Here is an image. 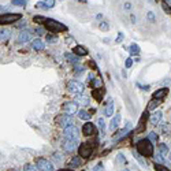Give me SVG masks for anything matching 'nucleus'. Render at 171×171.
I'll use <instances>...</instances> for the list:
<instances>
[{
  "instance_id": "51",
  "label": "nucleus",
  "mask_w": 171,
  "mask_h": 171,
  "mask_svg": "<svg viewBox=\"0 0 171 171\" xmlns=\"http://www.w3.org/2000/svg\"><path fill=\"white\" fill-rule=\"evenodd\" d=\"M170 160H171V152H170Z\"/></svg>"
},
{
  "instance_id": "31",
  "label": "nucleus",
  "mask_w": 171,
  "mask_h": 171,
  "mask_svg": "<svg viewBox=\"0 0 171 171\" xmlns=\"http://www.w3.org/2000/svg\"><path fill=\"white\" fill-rule=\"evenodd\" d=\"M91 81H92V86H93V88H99V86L103 85V81L100 80V78H93V80H91Z\"/></svg>"
},
{
  "instance_id": "43",
  "label": "nucleus",
  "mask_w": 171,
  "mask_h": 171,
  "mask_svg": "<svg viewBox=\"0 0 171 171\" xmlns=\"http://www.w3.org/2000/svg\"><path fill=\"white\" fill-rule=\"evenodd\" d=\"M146 17H148V19L151 21V22H155V21H156V18H155V14H153V12H151V11L148 12V15H146Z\"/></svg>"
},
{
  "instance_id": "45",
  "label": "nucleus",
  "mask_w": 171,
  "mask_h": 171,
  "mask_svg": "<svg viewBox=\"0 0 171 171\" xmlns=\"http://www.w3.org/2000/svg\"><path fill=\"white\" fill-rule=\"evenodd\" d=\"M118 160H119V162H123V163H126V159H125V156H123V155H118Z\"/></svg>"
},
{
  "instance_id": "29",
  "label": "nucleus",
  "mask_w": 171,
  "mask_h": 171,
  "mask_svg": "<svg viewBox=\"0 0 171 171\" xmlns=\"http://www.w3.org/2000/svg\"><path fill=\"white\" fill-rule=\"evenodd\" d=\"M155 160H156V163H159V164H162V163H167V160L164 159V156H163L162 153H159V152L155 155Z\"/></svg>"
},
{
  "instance_id": "37",
  "label": "nucleus",
  "mask_w": 171,
  "mask_h": 171,
  "mask_svg": "<svg viewBox=\"0 0 171 171\" xmlns=\"http://www.w3.org/2000/svg\"><path fill=\"white\" fill-rule=\"evenodd\" d=\"M11 3L14 6H26V0H12Z\"/></svg>"
},
{
  "instance_id": "48",
  "label": "nucleus",
  "mask_w": 171,
  "mask_h": 171,
  "mask_svg": "<svg viewBox=\"0 0 171 171\" xmlns=\"http://www.w3.org/2000/svg\"><path fill=\"white\" fill-rule=\"evenodd\" d=\"M130 7H132V4H130V3H126V4H125V9H130Z\"/></svg>"
},
{
  "instance_id": "6",
  "label": "nucleus",
  "mask_w": 171,
  "mask_h": 171,
  "mask_svg": "<svg viewBox=\"0 0 171 171\" xmlns=\"http://www.w3.org/2000/svg\"><path fill=\"white\" fill-rule=\"evenodd\" d=\"M22 18L21 14H2L0 17V22L2 25H7V23H12V22H17Z\"/></svg>"
},
{
  "instance_id": "16",
  "label": "nucleus",
  "mask_w": 171,
  "mask_h": 171,
  "mask_svg": "<svg viewBox=\"0 0 171 171\" xmlns=\"http://www.w3.org/2000/svg\"><path fill=\"white\" fill-rule=\"evenodd\" d=\"M162 118H163V112H162V111H156V112H153L151 115L149 121H151L152 125H159L160 121H162Z\"/></svg>"
},
{
  "instance_id": "22",
  "label": "nucleus",
  "mask_w": 171,
  "mask_h": 171,
  "mask_svg": "<svg viewBox=\"0 0 171 171\" xmlns=\"http://www.w3.org/2000/svg\"><path fill=\"white\" fill-rule=\"evenodd\" d=\"M39 7H41V9H52L53 6H55V2L53 0H48V2H39V4H37Z\"/></svg>"
},
{
  "instance_id": "26",
  "label": "nucleus",
  "mask_w": 171,
  "mask_h": 171,
  "mask_svg": "<svg viewBox=\"0 0 171 171\" xmlns=\"http://www.w3.org/2000/svg\"><path fill=\"white\" fill-rule=\"evenodd\" d=\"M160 103H162V101H160V100H156V99H152V100H151V103H149V104H148V110H149V111H152V110H155V108H156V107H157V105H159V104H160Z\"/></svg>"
},
{
  "instance_id": "30",
  "label": "nucleus",
  "mask_w": 171,
  "mask_h": 171,
  "mask_svg": "<svg viewBox=\"0 0 171 171\" xmlns=\"http://www.w3.org/2000/svg\"><path fill=\"white\" fill-rule=\"evenodd\" d=\"M133 155H134V157L141 163V164L144 166V167H146V162H145V159H142V157H141V155L138 153V152H133Z\"/></svg>"
},
{
  "instance_id": "18",
  "label": "nucleus",
  "mask_w": 171,
  "mask_h": 171,
  "mask_svg": "<svg viewBox=\"0 0 171 171\" xmlns=\"http://www.w3.org/2000/svg\"><path fill=\"white\" fill-rule=\"evenodd\" d=\"M112 112H114V101L112 100H108L107 104L104 107V115L105 116H112Z\"/></svg>"
},
{
  "instance_id": "3",
  "label": "nucleus",
  "mask_w": 171,
  "mask_h": 171,
  "mask_svg": "<svg viewBox=\"0 0 171 171\" xmlns=\"http://www.w3.org/2000/svg\"><path fill=\"white\" fill-rule=\"evenodd\" d=\"M63 134H64V138H66V140L77 141V142L80 141V130H78L75 126L66 127V129H64V132H63Z\"/></svg>"
},
{
  "instance_id": "24",
  "label": "nucleus",
  "mask_w": 171,
  "mask_h": 171,
  "mask_svg": "<svg viewBox=\"0 0 171 171\" xmlns=\"http://www.w3.org/2000/svg\"><path fill=\"white\" fill-rule=\"evenodd\" d=\"M78 118L82 119V121H89V119H91V114L85 110H81L80 112H78Z\"/></svg>"
},
{
  "instance_id": "9",
  "label": "nucleus",
  "mask_w": 171,
  "mask_h": 171,
  "mask_svg": "<svg viewBox=\"0 0 171 171\" xmlns=\"http://www.w3.org/2000/svg\"><path fill=\"white\" fill-rule=\"evenodd\" d=\"M91 153H92V146H91V144L85 142V144H82V145H80V156H81V157L86 159V157L91 156Z\"/></svg>"
},
{
  "instance_id": "50",
  "label": "nucleus",
  "mask_w": 171,
  "mask_h": 171,
  "mask_svg": "<svg viewBox=\"0 0 171 171\" xmlns=\"http://www.w3.org/2000/svg\"><path fill=\"white\" fill-rule=\"evenodd\" d=\"M59 171H73V170H69V168H62V170H59Z\"/></svg>"
},
{
  "instance_id": "47",
  "label": "nucleus",
  "mask_w": 171,
  "mask_h": 171,
  "mask_svg": "<svg viewBox=\"0 0 171 171\" xmlns=\"http://www.w3.org/2000/svg\"><path fill=\"white\" fill-rule=\"evenodd\" d=\"M137 86L141 89H149V85H140V84H137Z\"/></svg>"
},
{
  "instance_id": "38",
  "label": "nucleus",
  "mask_w": 171,
  "mask_h": 171,
  "mask_svg": "<svg viewBox=\"0 0 171 171\" xmlns=\"http://www.w3.org/2000/svg\"><path fill=\"white\" fill-rule=\"evenodd\" d=\"M53 160H55L56 163H62V155L60 153H58V152H56V153H53Z\"/></svg>"
},
{
  "instance_id": "33",
  "label": "nucleus",
  "mask_w": 171,
  "mask_h": 171,
  "mask_svg": "<svg viewBox=\"0 0 171 171\" xmlns=\"http://www.w3.org/2000/svg\"><path fill=\"white\" fill-rule=\"evenodd\" d=\"M103 94H104V92H101V91H94V92H93V96L96 97L97 101H101Z\"/></svg>"
},
{
  "instance_id": "49",
  "label": "nucleus",
  "mask_w": 171,
  "mask_h": 171,
  "mask_svg": "<svg viewBox=\"0 0 171 171\" xmlns=\"http://www.w3.org/2000/svg\"><path fill=\"white\" fill-rule=\"evenodd\" d=\"M25 25H26V23H23V22H22V23H19V25H18V28H23Z\"/></svg>"
},
{
  "instance_id": "20",
  "label": "nucleus",
  "mask_w": 171,
  "mask_h": 171,
  "mask_svg": "<svg viewBox=\"0 0 171 171\" xmlns=\"http://www.w3.org/2000/svg\"><path fill=\"white\" fill-rule=\"evenodd\" d=\"M11 36V30L7 28H2V32H0V37H2V41H6V40L10 39Z\"/></svg>"
},
{
  "instance_id": "25",
  "label": "nucleus",
  "mask_w": 171,
  "mask_h": 171,
  "mask_svg": "<svg viewBox=\"0 0 171 171\" xmlns=\"http://www.w3.org/2000/svg\"><path fill=\"white\" fill-rule=\"evenodd\" d=\"M146 116H148V114H142V116H141L140 119V123H138V127L135 129V133H141L144 130V119H146Z\"/></svg>"
},
{
  "instance_id": "10",
  "label": "nucleus",
  "mask_w": 171,
  "mask_h": 171,
  "mask_svg": "<svg viewBox=\"0 0 171 171\" xmlns=\"http://www.w3.org/2000/svg\"><path fill=\"white\" fill-rule=\"evenodd\" d=\"M82 133L85 135H93V134H96V127H94L93 123L88 122V123H85L82 126Z\"/></svg>"
},
{
  "instance_id": "17",
  "label": "nucleus",
  "mask_w": 171,
  "mask_h": 171,
  "mask_svg": "<svg viewBox=\"0 0 171 171\" xmlns=\"http://www.w3.org/2000/svg\"><path fill=\"white\" fill-rule=\"evenodd\" d=\"M32 48H33L34 51H43L45 48V44H44L43 40L36 39V40H33V43H32Z\"/></svg>"
},
{
  "instance_id": "28",
  "label": "nucleus",
  "mask_w": 171,
  "mask_h": 171,
  "mask_svg": "<svg viewBox=\"0 0 171 171\" xmlns=\"http://www.w3.org/2000/svg\"><path fill=\"white\" fill-rule=\"evenodd\" d=\"M159 153H162L163 156H167L168 153V146L166 144H160L159 145Z\"/></svg>"
},
{
  "instance_id": "23",
  "label": "nucleus",
  "mask_w": 171,
  "mask_h": 171,
  "mask_svg": "<svg viewBox=\"0 0 171 171\" xmlns=\"http://www.w3.org/2000/svg\"><path fill=\"white\" fill-rule=\"evenodd\" d=\"M81 163H82V160H81V157L80 156H75V157H73L71 160H70V167H80L81 166Z\"/></svg>"
},
{
  "instance_id": "4",
  "label": "nucleus",
  "mask_w": 171,
  "mask_h": 171,
  "mask_svg": "<svg viewBox=\"0 0 171 171\" xmlns=\"http://www.w3.org/2000/svg\"><path fill=\"white\" fill-rule=\"evenodd\" d=\"M67 88H69V91L71 92V93L77 94V96H80V94L84 93V89H85V86H84L82 82H80V81H70L69 85H67Z\"/></svg>"
},
{
  "instance_id": "44",
  "label": "nucleus",
  "mask_w": 171,
  "mask_h": 171,
  "mask_svg": "<svg viewBox=\"0 0 171 171\" xmlns=\"http://www.w3.org/2000/svg\"><path fill=\"white\" fill-rule=\"evenodd\" d=\"M123 36H125L123 33H119V34H118V37H116V43H121V41H122V39H123Z\"/></svg>"
},
{
  "instance_id": "41",
  "label": "nucleus",
  "mask_w": 171,
  "mask_h": 171,
  "mask_svg": "<svg viewBox=\"0 0 171 171\" xmlns=\"http://www.w3.org/2000/svg\"><path fill=\"white\" fill-rule=\"evenodd\" d=\"M23 171H36V167H33L32 164H26L23 167Z\"/></svg>"
},
{
  "instance_id": "35",
  "label": "nucleus",
  "mask_w": 171,
  "mask_h": 171,
  "mask_svg": "<svg viewBox=\"0 0 171 171\" xmlns=\"http://www.w3.org/2000/svg\"><path fill=\"white\" fill-rule=\"evenodd\" d=\"M162 7H163V10H164V12H167V14H171V6L167 3V2H163V3H162Z\"/></svg>"
},
{
  "instance_id": "32",
  "label": "nucleus",
  "mask_w": 171,
  "mask_h": 171,
  "mask_svg": "<svg viewBox=\"0 0 171 171\" xmlns=\"http://www.w3.org/2000/svg\"><path fill=\"white\" fill-rule=\"evenodd\" d=\"M155 170L156 171H170V168L163 164H159V163H155Z\"/></svg>"
},
{
  "instance_id": "8",
  "label": "nucleus",
  "mask_w": 171,
  "mask_h": 171,
  "mask_svg": "<svg viewBox=\"0 0 171 171\" xmlns=\"http://www.w3.org/2000/svg\"><path fill=\"white\" fill-rule=\"evenodd\" d=\"M56 122H58V125L59 126H62V127H64V129H66V127H69V126H73V123H74V122H73V119H71V116H69V115H60V116H58V118H56Z\"/></svg>"
},
{
  "instance_id": "52",
  "label": "nucleus",
  "mask_w": 171,
  "mask_h": 171,
  "mask_svg": "<svg viewBox=\"0 0 171 171\" xmlns=\"http://www.w3.org/2000/svg\"><path fill=\"white\" fill-rule=\"evenodd\" d=\"M123 171H127V170H123Z\"/></svg>"
},
{
  "instance_id": "1",
  "label": "nucleus",
  "mask_w": 171,
  "mask_h": 171,
  "mask_svg": "<svg viewBox=\"0 0 171 171\" xmlns=\"http://www.w3.org/2000/svg\"><path fill=\"white\" fill-rule=\"evenodd\" d=\"M153 151H155V148L148 138H142V140H140L137 142V152L141 156L151 157V156H153Z\"/></svg>"
},
{
  "instance_id": "5",
  "label": "nucleus",
  "mask_w": 171,
  "mask_h": 171,
  "mask_svg": "<svg viewBox=\"0 0 171 171\" xmlns=\"http://www.w3.org/2000/svg\"><path fill=\"white\" fill-rule=\"evenodd\" d=\"M36 167L40 171H53V164L50 160L44 159V157H39L36 159Z\"/></svg>"
},
{
  "instance_id": "13",
  "label": "nucleus",
  "mask_w": 171,
  "mask_h": 171,
  "mask_svg": "<svg viewBox=\"0 0 171 171\" xmlns=\"http://www.w3.org/2000/svg\"><path fill=\"white\" fill-rule=\"evenodd\" d=\"M168 93V88H160L152 94V99H156V100H162L164 96H167Z\"/></svg>"
},
{
  "instance_id": "27",
  "label": "nucleus",
  "mask_w": 171,
  "mask_h": 171,
  "mask_svg": "<svg viewBox=\"0 0 171 171\" xmlns=\"http://www.w3.org/2000/svg\"><path fill=\"white\" fill-rule=\"evenodd\" d=\"M129 51L132 55H138V53H140V47H138L137 44H132L129 47Z\"/></svg>"
},
{
  "instance_id": "12",
  "label": "nucleus",
  "mask_w": 171,
  "mask_h": 171,
  "mask_svg": "<svg viewBox=\"0 0 171 171\" xmlns=\"http://www.w3.org/2000/svg\"><path fill=\"white\" fill-rule=\"evenodd\" d=\"M75 103L82 105V107H86V105H89V103H91V99H89V96L80 94V96H75Z\"/></svg>"
},
{
  "instance_id": "40",
  "label": "nucleus",
  "mask_w": 171,
  "mask_h": 171,
  "mask_svg": "<svg viewBox=\"0 0 171 171\" xmlns=\"http://www.w3.org/2000/svg\"><path fill=\"white\" fill-rule=\"evenodd\" d=\"M93 171H104V166H103V163H97V164L94 166Z\"/></svg>"
},
{
  "instance_id": "11",
  "label": "nucleus",
  "mask_w": 171,
  "mask_h": 171,
  "mask_svg": "<svg viewBox=\"0 0 171 171\" xmlns=\"http://www.w3.org/2000/svg\"><path fill=\"white\" fill-rule=\"evenodd\" d=\"M78 142L77 141H71V140H64L63 142V149L66 152H73L74 149H77Z\"/></svg>"
},
{
  "instance_id": "7",
  "label": "nucleus",
  "mask_w": 171,
  "mask_h": 171,
  "mask_svg": "<svg viewBox=\"0 0 171 171\" xmlns=\"http://www.w3.org/2000/svg\"><path fill=\"white\" fill-rule=\"evenodd\" d=\"M63 112L64 115H69V116L74 115L75 112H78V104L74 101H66L63 104Z\"/></svg>"
},
{
  "instance_id": "2",
  "label": "nucleus",
  "mask_w": 171,
  "mask_h": 171,
  "mask_svg": "<svg viewBox=\"0 0 171 171\" xmlns=\"http://www.w3.org/2000/svg\"><path fill=\"white\" fill-rule=\"evenodd\" d=\"M43 25L51 32H66L67 30V26L63 25L62 22L59 21H55V19H51V18H45L44 23Z\"/></svg>"
},
{
  "instance_id": "15",
  "label": "nucleus",
  "mask_w": 171,
  "mask_h": 171,
  "mask_svg": "<svg viewBox=\"0 0 171 171\" xmlns=\"http://www.w3.org/2000/svg\"><path fill=\"white\" fill-rule=\"evenodd\" d=\"M32 39V32L30 30H22L18 36V41L19 43H28Z\"/></svg>"
},
{
  "instance_id": "39",
  "label": "nucleus",
  "mask_w": 171,
  "mask_h": 171,
  "mask_svg": "<svg viewBox=\"0 0 171 171\" xmlns=\"http://www.w3.org/2000/svg\"><path fill=\"white\" fill-rule=\"evenodd\" d=\"M108 29H110V26H108V23H107V22H101V23H100V30L107 32Z\"/></svg>"
},
{
  "instance_id": "42",
  "label": "nucleus",
  "mask_w": 171,
  "mask_h": 171,
  "mask_svg": "<svg viewBox=\"0 0 171 171\" xmlns=\"http://www.w3.org/2000/svg\"><path fill=\"white\" fill-rule=\"evenodd\" d=\"M132 64H133V59H132V58L126 59V63H125V67H126V69H130V67H132Z\"/></svg>"
},
{
  "instance_id": "46",
  "label": "nucleus",
  "mask_w": 171,
  "mask_h": 171,
  "mask_svg": "<svg viewBox=\"0 0 171 171\" xmlns=\"http://www.w3.org/2000/svg\"><path fill=\"white\" fill-rule=\"evenodd\" d=\"M82 71H84V67L82 66H80V67L75 66V73H77V74H78V73H82Z\"/></svg>"
},
{
  "instance_id": "21",
  "label": "nucleus",
  "mask_w": 171,
  "mask_h": 171,
  "mask_svg": "<svg viewBox=\"0 0 171 171\" xmlns=\"http://www.w3.org/2000/svg\"><path fill=\"white\" fill-rule=\"evenodd\" d=\"M64 56H66L67 62H70V63H73V64H77L78 62H80V56L74 55V53H66Z\"/></svg>"
},
{
  "instance_id": "19",
  "label": "nucleus",
  "mask_w": 171,
  "mask_h": 171,
  "mask_svg": "<svg viewBox=\"0 0 171 171\" xmlns=\"http://www.w3.org/2000/svg\"><path fill=\"white\" fill-rule=\"evenodd\" d=\"M74 53L77 56H85V55H88V50H86L84 45H77V47L74 48Z\"/></svg>"
},
{
  "instance_id": "36",
  "label": "nucleus",
  "mask_w": 171,
  "mask_h": 171,
  "mask_svg": "<svg viewBox=\"0 0 171 171\" xmlns=\"http://www.w3.org/2000/svg\"><path fill=\"white\" fill-rule=\"evenodd\" d=\"M97 125H99V129L101 130V132H104V129H105V122H104V119H103V118H99V119H97Z\"/></svg>"
},
{
  "instance_id": "34",
  "label": "nucleus",
  "mask_w": 171,
  "mask_h": 171,
  "mask_svg": "<svg viewBox=\"0 0 171 171\" xmlns=\"http://www.w3.org/2000/svg\"><path fill=\"white\" fill-rule=\"evenodd\" d=\"M148 140L151 141V142H156V141H157V134L155 132H151L148 134Z\"/></svg>"
},
{
  "instance_id": "14",
  "label": "nucleus",
  "mask_w": 171,
  "mask_h": 171,
  "mask_svg": "<svg viewBox=\"0 0 171 171\" xmlns=\"http://www.w3.org/2000/svg\"><path fill=\"white\" fill-rule=\"evenodd\" d=\"M119 122H121V115H119V114H116L114 118H111V121H110V130L111 132H115V130L118 129Z\"/></svg>"
}]
</instances>
